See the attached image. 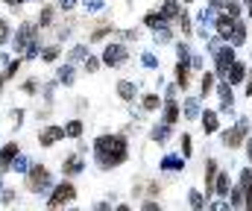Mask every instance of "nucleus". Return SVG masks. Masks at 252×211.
I'll return each mask as SVG.
<instances>
[{
  "label": "nucleus",
  "mask_w": 252,
  "mask_h": 211,
  "mask_svg": "<svg viewBox=\"0 0 252 211\" xmlns=\"http://www.w3.org/2000/svg\"><path fill=\"white\" fill-rule=\"evenodd\" d=\"M94 155H97V164L103 170H112L118 164H124L126 155H129V144L124 135H100L94 141Z\"/></svg>",
  "instance_id": "1"
},
{
  "label": "nucleus",
  "mask_w": 252,
  "mask_h": 211,
  "mask_svg": "<svg viewBox=\"0 0 252 211\" xmlns=\"http://www.w3.org/2000/svg\"><path fill=\"white\" fill-rule=\"evenodd\" d=\"M250 126H252L250 118H241V121H238V123L232 126V129H226V132H223L220 138H223V144H226L229 150H238V147H241L244 141L250 138Z\"/></svg>",
  "instance_id": "2"
},
{
  "label": "nucleus",
  "mask_w": 252,
  "mask_h": 211,
  "mask_svg": "<svg viewBox=\"0 0 252 211\" xmlns=\"http://www.w3.org/2000/svg\"><path fill=\"white\" fill-rule=\"evenodd\" d=\"M30 191H32V194H47V191H53V176H50L47 167H41V164L30 167Z\"/></svg>",
  "instance_id": "3"
},
{
  "label": "nucleus",
  "mask_w": 252,
  "mask_h": 211,
  "mask_svg": "<svg viewBox=\"0 0 252 211\" xmlns=\"http://www.w3.org/2000/svg\"><path fill=\"white\" fill-rule=\"evenodd\" d=\"M211 56H214V70H217V76L226 79V70H229V65L235 62V44L226 41V44H220Z\"/></svg>",
  "instance_id": "4"
},
{
  "label": "nucleus",
  "mask_w": 252,
  "mask_h": 211,
  "mask_svg": "<svg viewBox=\"0 0 252 211\" xmlns=\"http://www.w3.org/2000/svg\"><path fill=\"white\" fill-rule=\"evenodd\" d=\"M73 200H76V188H73L70 182H62V185H53V194H50L47 206L59 209V206H67V203H73Z\"/></svg>",
  "instance_id": "5"
},
{
  "label": "nucleus",
  "mask_w": 252,
  "mask_h": 211,
  "mask_svg": "<svg viewBox=\"0 0 252 211\" xmlns=\"http://www.w3.org/2000/svg\"><path fill=\"white\" fill-rule=\"evenodd\" d=\"M126 59H129V47H126V44H106L103 62H106L109 68H121Z\"/></svg>",
  "instance_id": "6"
},
{
  "label": "nucleus",
  "mask_w": 252,
  "mask_h": 211,
  "mask_svg": "<svg viewBox=\"0 0 252 211\" xmlns=\"http://www.w3.org/2000/svg\"><path fill=\"white\" fill-rule=\"evenodd\" d=\"M38 30H35V24H24L18 32H15V50H24V47H32L38 38Z\"/></svg>",
  "instance_id": "7"
},
{
  "label": "nucleus",
  "mask_w": 252,
  "mask_h": 211,
  "mask_svg": "<svg viewBox=\"0 0 252 211\" xmlns=\"http://www.w3.org/2000/svg\"><path fill=\"white\" fill-rule=\"evenodd\" d=\"M217 97H220V112H232L235 109V94H232V85L226 79L217 82Z\"/></svg>",
  "instance_id": "8"
},
{
  "label": "nucleus",
  "mask_w": 252,
  "mask_h": 211,
  "mask_svg": "<svg viewBox=\"0 0 252 211\" xmlns=\"http://www.w3.org/2000/svg\"><path fill=\"white\" fill-rule=\"evenodd\" d=\"M244 79H247V62H238V59H235V62L229 65V70H226V82H229V85H241Z\"/></svg>",
  "instance_id": "9"
},
{
  "label": "nucleus",
  "mask_w": 252,
  "mask_h": 211,
  "mask_svg": "<svg viewBox=\"0 0 252 211\" xmlns=\"http://www.w3.org/2000/svg\"><path fill=\"white\" fill-rule=\"evenodd\" d=\"M199 118H202V132H205V135H214V132L220 129V115H217L214 109H205Z\"/></svg>",
  "instance_id": "10"
},
{
  "label": "nucleus",
  "mask_w": 252,
  "mask_h": 211,
  "mask_svg": "<svg viewBox=\"0 0 252 211\" xmlns=\"http://www.w3.org/2000/svg\"><path fill=\"white\" fill-rule=\"evenodd\" d=\"M241 188H244V206L252 211V167L241 170Z\"/></svg>",
  "instance_id": "11"
},
{
  "label": "nucleus",
  "mask_w": 252,
  "mask_h": 211,
  "mask_svg": "<svg viewBox=\"0 0 252 211\" xmlns=\"http://www.w3.org/2000/svg\"><path fill=\"white\" fill-rule=\"evenodd\" d=\"M64 138V129L62 126H47V129H41V135H38V141H41V147H53L56 141Z\"/></svg>",
  "instance_id": "12"
},
{
  "label": "nucleus",
  "mask_w": 252,
  "mask_h": 211,
  "mask_svg": "<svg viewBox=\"0 0 252 211\" xmlns=\"http://www.w3.org/2000/svg\"><path fill=\"white\" fill-rule=\"evenodd\" d=\"M214 18H217V12H214L211 6H205V9L196 15V24H199V35H205V30H208V27H214Z\"/></svg>",
  "instance_id": "13"
},
{
  "label": "nucleus",
  "mask_w": 252,
  "mask_h": 211,
  "mask_svg": "<svg viewBox=\"0 0 252 211\" xmlns=\"http://www.w3.org/2000/svg\"><path fill=\"white\" fill-rule=\"evenodd\" d=\"M161 170H164V173L185 170V155H164V158H161Z\"/></svg>",
  "instance_id": "14"
},
{
  "label": "nucleus",
  "mask_w": 252,
  "mask_h": 211,
  "mask_svg": "<svg viewBox=\"0 0 252 211\" xmlns=\"http://www.w3.org/2000/svg\"><path fill=\"white\" fill-rule=\"evenodd\" d=\"M15 155H18V144L12 141V144H6V147L0 150V170H9L12 161H15Z\"/></svg>",
  "instance_id": "15"
},
{
  "label": "nucleus",
  "mask_w": 252,
  "mask_h": 211,
  "mask_svg": "<svg viewBox=\"0 0 252 211\" xmlns=\"http://www.w3.org/2000/svg\"><path fill=\"white\" fill-rule=\"evenodd\" d=\"M118 97L126 100V103H132V100L138 97V85L129 82V79H121V82H118Z\"/></svg>",
  "instance_id": "16"
},
{
  "label": "nucleus",
  "mask_w": 252,
  "mask_h": 211,
  "mask_svg": "<svg viewBox=\"0 0 252 211\" xmlns=\"http://www.w3.org/2000/svg\"><path fill=\"white\" fill-rule=\"evenodd\" d=\"M161 115H164V123H170V126L179 121V103H176V97H167V103H164V112H161Z\"/></svg>",
  "instance_id": "17"
},
{
  "label": "nucleus",
  "mask_w": 252,
  "mask_h": 211,
  "mask_svg": "<svg viewBox=\"0 0 252 211\" xmlns=\"http://www.w3.org/2000/svg\"><path fill=\"white\" fill-rule=\"evenodd\" d=\"M170 132H173V129H170V123H164V121H161V123H156V126H153L150 138L156 141V144H167V141H170Z\"/></svg>",
  "instance_id": "18"
},
{
  "label": "nucleus",
  "mask_w": 252,
  "mask_h": 211,
  "mask_svg": "<svg viewBox=\"0 0 252 211\" xmlns=\"http://www.w3.org/2000/svg\"><path fill=\"white\" fill-rule=\"evenodd\" d=\"M214 179H217V161H205V194H214Z\"/></svg>",
  "instance_id": "19"
},
{
  "label": "nucleus",
  "mask_w": 252,
  "mask_h": 211,
  "mask_svg": "<svg viewBox=\"0 0 252 211\" xmlns=\"http://www.w3.org/2000/svg\"><path fill=\"white\" fill-rule=\"evenodd\" d=\"M164 24H170V21H167L161 12H147V15H144V27H147V30H158V27H164Z\"/></svg>",
  "instance_id": "20"
},
{
  "label": "nucleus",
  "mask_w": 252,
  "mask_h": 211,
  "mask_svg": "<svg viewBox=\"0 0 252 211\" xmlns=\"http://www.w3.org/2000/svg\"><path fill=\"white\" fill-rule=\"evenodd\" d=\"M244 41H247V24H244V21L238 18V21H235V30H232V38H229V44L241 47Z\"/></svg>",
  "instance_id": "21"
},
{
  "label": "nucleus",
  "mask_w": 252,
  "mask_h": 211,
  "mask_svg": "<svg viewBox=\"0 0 252 211\" xmlns=\"http://www.w3.org/2000/svg\"><path fill=\"white\" fill-rule=\"evenodd\" d=\"M188 82H190V65L188 62H176V85L188 88Z\"/></svg>",
  "instance_id": "22"
},
{
  "label": "nucleus",
  "mask_w": 252,
  "mask_h": 211,
  "mask_svg": "<svg viewBox=\"0 0 252 211\" xmlns=\"http://www.w3.org/2000/svg\"><path fill=\"white\" fill-rule=\"evenodd\" d=\"M229 188H232V179H229V173H220V170H217V179H214V194L226 197V194H229Z\"/></svg>",
  "instance_id": "23"
},
{
  "label": "nucleus",
  "mask_w": 252,
  "mask_h": 211,
  "mask_svg": "<svg viewBox=\"0 0 252 211\" xmlns=\"http://www.w3.org/2000/svg\"><path fill=\"white\" fill-rule=\"evenodd\" d=\"M158 12H161V15H164V18H167V21H176V18H179V12H182V9H179V0H164V3H161V9H158Z\"/></svg>",
  "instance_id": "24"
},
{
  "label": "nucleus",
  "mask_w": 252,
  "mask_h": 211,
  "mask_svg": "<svg viewBox=\"0 0 252 211\" xmlns=\"http://www.w3.org/2000/svg\"><path fill=\"white\" fill-rule=\"evenodd\" d=\"M214 91V73L211 70H202V79H199V97H208Z\"/></svg>",
  "instance_id": "25"
},
{
  "label": "nucleus",
  "mask_w": 252,
  "mask_h": 211,
  "mask_svg": "<svg viewBox=\"0 0 252 211\" xmlns=\"http://www.w3.org/2000/svg\"><path fill=\"white\" fill-rule=\"evenodd\" d=\"M182 112H185V118H188V121H199V97H188Z\"/></svg>",
  "instance_id": "26"
},
{
  "label": "nucleus",
  "mask_w": 252,
  "mask_h": 211,
  "mask_svg": "<svg viewBox=\"0 0 252 211\" xmlns=\"http://www.w3.org/2000/svg\"><path fill=\"white\" fill-rule=\"evenodd\" d=\"M64 173H67V176L82 173V158H79V155H67V161H64Z\"/></svg>",
  "instance_id": "27"
},
{
  "label": "nucleus",
  "mask_w": 252,
  "mask_h": 211,
  "mask_svg": "<svg viewBox=\"0 0 252 211\" xmlns=\"http://www.w3.org/2000/svg\"><path fill=\"white\" fill-rule=\"evenodd\" d=\"M226 197H229V206H235V209L244 206V188H241V185H238V188H229Z\"/></svg>",
  "instance_id": "28"
},
{
  "label": "nucleus",
  "mask_w": 252,
  "mask_h": 211,
  "mask_svg": "<svg viewBox=\"0 0 252 211\" xmlns=\"http://www.w3.org/2000/svg\"><path fill=\"white\" fill-rule=\"evenodd\" d=\"M141 106H144L147 112H156V109H161V97H158V94H147V97L141 100Z\"/></svg>",
  "instance_id": "29"
},
{
  "label": "nucleus",
  "mask_w": 252,
  "mask_h": 211,
  "mask_svg": "<svg viewBox=\"0 0 252 211\" xmlns=\"http://www.w3.org/2000/svg\"><path fill=\"white\" fill-rule=\"evenodd\" d=\"M223 12H226V15H232V18H241L244 6H241V0H226V3H223Z\"/></svg>",
  "instance_id": "30"
},
{
  "label": "nucleus",
  "mask_w": 252,
  "mask_h": 211,
  "mask_svg": "<svg viewBox=\"0 0 252 211\" xmlns=\"http://www.w3.org/2000/svg\"><path fill=\"white\" fill-rule=\"evenodd\" d=\"M156 32V44H167L170 38H173V32H170V27L164 24V27H158V30H153Z\"/></svg>",
  "instance_id": "31"
},
{
  "label": "nucleus",
  "mask_w": 252,
  "mask_h": 211,
  "mask_svg": "<svg viewBox=\"0 0 252 211\" xmlns=\"http://www.w3.org/2000/svg\"><path fill=\"white\" fill-rule=\"evenodd\" d=\"M82 135V121H70L64 126V138H79Z\"/></svg>",
  "instance_id": "32"
},
{
  "label": "nucleus",
  "mask_w": 252,
  "mask_h": 211,
  "mask_svg": "<svg viewBox=\"0 0 252 211\" xmlns=\"http://www.w3.org/2000/svg\"><path fill=\"white\" fill-rule=\"evenodd\" d=\"M73 79H76L73 65H64V68H59V82H64V85H73Z\"/></svg>",
  "instance_id": "33"
},
{
  "label": "nucleus",
  "mask_w": 252,
  "mask_h": 211,
  "mask_svg": "<svg viewBox=\"0 0 252 211\" xmlns=\"http://www.w3.org/2000/svg\"><path fill=\"white\" fill-rule=\"evenodd\" d=\"M188 203H190V209H202V206H208V203H205V194H199V191H190Z\"/></svg>",
  "instance_id": "34"
},
{
  "label": "nucleus",
  "mask_w": 252,
  "mask_h": 211,
  "mask_svg": "<svg viewBox=\"0 0 252 211\" xmlns=\"http://www.w3.org/2000/svg\"><path fill=\"white\" fill-rule=\"evenodd\" d=\"M176 62H190V50H188V44H185V41H179V44H176Z\"/></svg>",
  "instance_id": "35"
},
{
  "label": "nucleus",
  "mask_w": 252,
  "mask_h": 211,
  "mask_svg": "<svg viewBox=\"0 0 252 211\" xmlns=\"http://www.w3.org/2000/svg\"><path fill=\"white\" fill-rule=\"evenodd\" d=\"M141 65L150 68V70H156L158 68V56H156V53H144V56H141Z\"/></svg>",
  "instance_id": "36"
},
{
  "label": "nucleus",
  "mask_w": 252,
  "mask_h": 211,
  "mask_svg": "<svg viewBox=\"0 0 252 211\" xmlns=\"http://www.w3.org/2000/svg\"><path fill=\"white\" fill-rule=\"evenodd\" d=\"M85 56H88V47H73L70 50V62H85Z\"/></svg>",
  "instance_id": "37"
},
{
  "label": "nucleus",
  "mask_w": 252,
  "mask_h": 211,
  "mask_svg": "<svg viewBox=\"0 0 252 211\" xmlns=\"http://www.w3.org/2000/svg\"><path fill=\"white\" fill-rule=\"evenodd\" d=\"M38 27H53V9H44L41 12V24Z\"/></svg>",
  "instance_id": "38"
},
{
  "label": "nucleus",
  "mask_w": 252,
  "mask_h": 211,
  "mask_svg": "<svg viewBox=\"0 0 252 211\" xmlns=\"http://www.w3.org/2000/svg\"><path fill=\"white\" fill-rule=\"evenodd\" d=\"M12 167H15L18 173H24V170H30V161H27V158H18V155H15V161H12Z\"/></svg>",
  "instance_id": "39"
},
{
  "label": "nucleus",
  "mask_w": 252,
  "mask_h": 211,
  "mask_svg": "<svg viewBox=\"0 0 252 211\" xmlns=\"http://www.w3.org/2000/svg\"><path fill=\"white\" fill-rule=\"evenodd\" d=\"M97 68H100V59H94V56H85V70H88V73H94Z\"/></svg>",
  "instance_id": "40"
},
{
  "label": "nucleus",
  "mask_w": 252,
  "mask_h": 211,
  "mask_svg": "<svg viewBox=\"0 0 252 211\" xmlns=\"http://www.w3.org/2000/svg\"><path fill=\"white\" fill-rule=\"evenodd\" d=\"M179 141H182V155L188 158L190 152H193V147H190V135H182V138H179Z\"/></svg>",
  "instance_id": "41"
},
{
  "label": "nucleus",
  "mask_w": 252,
  "mask_h": 211,
  "mask_svg": "<svg viewBox=\"0 0 252 211\" xmlns=\"http://www.w3.org/2000/svg\"><path fill=\"white\" fill-rule=\"evenodd\" d=\"M179 27H182V32H188V35H190V30H193V27H190V18L182 15V12H179Z\"/></svg>",
  "instance_id": "42"
},
{
  "label": "nucleus",
  "mask_w": 252,
  "mask_h": 211,
  "mask_svg": "<svg viewBox=\"0 0 252 211\" xmlns=\"http://www.w3.org/2000/svg\"><path fill=\"white\" fill-rule=\"evenodd\" d=\"M56 56H59V47H50V50H44V53H41V59H44V62H53Z\"/></svg>",
  "instance_id": "43"
},
{
  "label": "nucleus",
  "mask_w": 252,
  "mask_h": 211,
  "mask_svg": "<svg viewBox=\"0 0 252 211\" xmlns=\"http://www.w3.org/2000/svg\"><path fill=\"white\" fill-rule=\"evenodd\" d=\"M190 68L193 70H202V65H205V59H202V56H190V62H188Z\"/></svg>",
  "instance_id": "44"
},
{
  "label": "nucleus",
  "mask_w": 252,
  "mask_h": 211,
  "mask_svg": "<svg viewBox=\"0 0 252 211\" xmlns=\"http://www.w3.org/2000/svg\"><path fill=\"white\" fill-rule=\"evenodd\" d=\"M6 38H9V24L0 21V44H6Z\"/></svg>",
  "instance_id": "45"
},
{
  "label": "nucleus",
  "mask_w": 252,
  "mask_h": 211,
  "mask_svg": "<svg viewBox=\"0 0 252 211\" xmlns=\"http://www.w3.org/2000/svg\"><path fill=\"white\" fill-rule=\"evenodd\" d=\"M244 91H247V97H252V70L247 73V79H244Z\"/></svg>",
  "instance_id": "46"
},
{
  "label": "nucleus",
  "mask_w": 252,
  "mask_h": 211,
  "mask_svg": "<svg viewBox=\"0 0 252 211\" xmlns=\"http://www.w3.org/2000/svg\"><path fill=\"white\" fill-rule=\"evenodd\" d=\"M223 3H226V0H208V6H211L214 12H223Z\"/></svg>",
  "instance_id": "47"
},
{
  "label": "nucleus",
  "mask_w": 252,
  "mask_h": 211,
  "mask_svg": "<svg viewBox=\"0 0 252 211\" xmlns=\"http://www.w3.org/2000/svg\"><path fill=\"white\" fill-rule=\"evenodd\" d=\"M144 211H158V203H150V200H147V203H144Z\"/></svg>",
  "instance_id": "48"
},
{
  "label": "nucleus",
  "mask_w": 252,
  "mask_h": 211,
  "mask_svg": "<svg viewBox=\"0 0 252 211\" xmlns=\"http://www.w3.org/2000/svg\"><path fill=\"white\" fill-rule=\"evenodd\" d=\"M176 91H179V85L173 82V85H167V97H176Z\"/></svg>",
  "instance_id": "49"
},
{
  "label": "nucleus",
  "mask_w": 252,
  "mask_h": 211,
  "mask_svg": "<svg viewBox=\"0 0 252 211\" xmlns=\"http://www.w3.org/2000/svg\"><path fill=\"white\" fill-rule=\"evenodd\" d=\"M247 158H250V164H252V138H247Z\"/></svg>",
  "instance_id": "50"
},
{
  "label": "nucleus",
  "mask_w": 252,
  "mask_h": 211,
  "mask_svg": "<svg viewBox=\"0 0 252 211\" xmlns=\"http://www.w3.org/2000/svg\"><path fill=\"white\" fill-rule=\"evenodd\" d=\"M247 15H250V18H252V0H250V3H247Z\"/></svg>",
  "instance_id": "51"
},
{
  "label": "nucleus",
  "mask_w": 252,
  "mask_h": 211,
  "mask_svg": "<svg viewBox=\"0 0 252 211\" xmlns=\"http://www.w3.org/2000/svg\"><path fill=\"white\" fill-rule=\"evenodd\" d=\"M182 3H193V0H182Z\"/></svg>",
  "instance_id": "52"
},
{
  "label": "nucleus",
  "mask_w": 252,
  "mask_h": 211,
  "mask_svg": "<svg viewBox=\"0 0 252 211\" xmlns=\"http://www.w3.org/2000/svg\"><path fill=\"white\" fill-rule=\"evenodd\" d=\"M21 3H30V0H21Z\"/></svg>",
  "instance_id": "53"
},
{
  "label": "nucleus",
  "mask_w": 252,
  "mask_h": 211,
  "mask_svg": "<svg viewBox=\"0 0 252 211\" xmlns=\"http://www.w3.org/2000/svg\"><path fill=\"white\" fill-rule=\"evenodd\" d=\"M244 3H250V0H244Z\"/></svg>",
  "instance_id": "54"
}]
</instances>
